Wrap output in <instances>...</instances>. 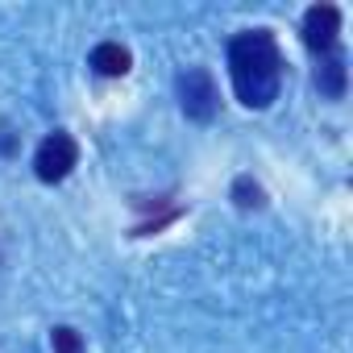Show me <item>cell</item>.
<instances>
[{"instance_id":"1","label":"cell","mask_w":353,"mask_h":353,"mask_svg":"<svg viewBox=\"0 0 353 353\" xmlns=\"http://www.w3.org/2000/svg\"><path fill=\"white\" fill-rule=\"evenodd\" d=\"M233 92L245 108H270L283 88V54L270 30H245L229 42Z\"/></svg>"},{"instance_id":"2","label":"cell","mask_w":353,"mask_h":353,"mask_svg":"<svg viewBox=\"0 0 353 353\" xmlns=\"http://www.w3.org/2000/svg\"><path fill=\"white\" fill-rule=\"evenodd\" d=\"M75 162H79L75 137L63 133V129H54V133L38 145V154H34V174H38L42 183H63L67 174L75 170Z\"/></svg>"},{"instance_id":"3","label":"cell","mask_w":353,"mask_h":353,"mask_svg":"<svg viewBox=\"0 0 353 353\" xmlns=\"http://www.w3.org/2000/svg\"><path fill=\"white\" fill-rule=\"evenodd\" d=\"M179 104L192 121H212L216 108H221V96H216V83L204 67H192L179 75Z\"/></svg>"},{"instance_id":"4","label":"cell","mask_w":353,"mask_h":353,"mask_svg":"<svg viewBox=\"0 0 353 353\" xmlns=\"http://www.w3.org/2000/svg\"><path fill=\"white\" fill-rule=\"evenodd\" d=\"M336 34H341V9L336 5H312L303 13V46L312 54H332L336 50Z\"/></svg>"},{"instance_id":"5","label":"cell","mask_w":353,"mask_h":353,"mask_svg":"<svg viewBox=\"0 0 353 353\" xmlns=\"http://www.w3.org/2000/svg\"><path fill=\"white\" fill-rule=\"evenodd\" d=\"M129 67H133V54H129L121 42H100V46L92 50V71H96V75L117 79V75H125Z\"/></svg>"},{"instance_id":"6","label":"cell","mask_w":353,"mask_h":353,"mask_svg":"<svg viewBox=\"0 0 353 353\" xmlns=\"http://www.w3.org/2000/svg\"><path fill=\"white\" fill-rule=\"evenodd\" d=\"M316 88H320L324 96H332V100L345 96V59H341L336 50L320 59V67H316Z\"/></svg>"},{"instance_id":"7","label":"cell","mask_w":353,"mask_h":353,"mask_svg":"<svg viewBox=\"0 0 353 353\" xmlns=\"http://www.w3.org/2000/svg\"><path fill=\"white\" fill-rule=\"evenodd\" d=\"M50 345H54V353H83V336H79L71 324H59V328L50 332Z\"/></svg>"},{"instance_id":"8","label":"cell","mask_w":353,"mask_h":353,"mask_svg":"<svg viewBox=\"0 0 353 353\" xmlns=\"http://www.w3.org/2000/svg\"><path fill=\"white\" fill-rule=\"evenodd\" d=\"M233 196H237L241 208H262V188L250 179V174H241V179L233 183Z\"/></svg>"}]
</instances>
